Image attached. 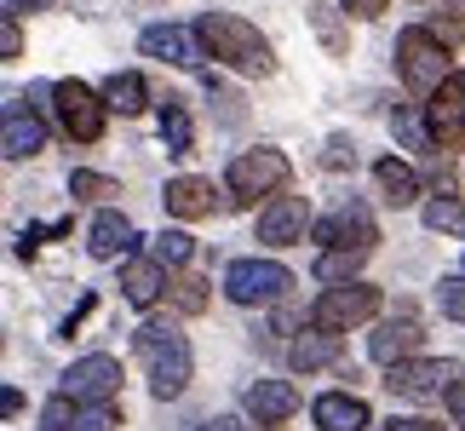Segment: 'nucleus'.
<instances>
[{
	"instance_id": "f257e3e1",
	"label": "nucleus",
	"mask_w": 465,
	"mask_h": 431,
	"mask_svg": "<svg viewBox=\"0 0 465 431\" xmlns=\"http://www.w3.org/2000/svg\"><path fill=\"white\" fill-rule=\"evenodd\" d=\"M133 351H138V363L150 368V391L161 403H173V397H184V386H190V374H195V356H190V339L178 334V322H138V334H133Z\"/></svg>"
},
{
	"instance_id": "f03ea898",
	"label": "nucleus",
	"mask_w": 465,
	"mask_h": 431,
	"mask_svg": "<svg viewBox=\"0 0 465 431\" xmlns=\"http://www.w3.org/2000/svg\"><path fill=\"white\" fill-rule=\"evenodd\" d=\"M195 35L207 41L213 58L230 64V69H242V75H276V52H271V41H264L247 17H236V12H207L202 24H195Z\"/></svg>"
},
{
	"instance_id": "7ed1b4c3",
	"label": "nucleus",
	"mask_w": 465,
	"mask_h": 431,
	"mask_svg": "<svg viewBox=\"0 0 465 431\" xmlns=\"http://www.w3.org/2000/svg\"><path fill=\"white\" fill-rule=\"evenodd\" d=\"M397 75H402V86L414 98H431L442 81L454 75L449 69V41H442V35H431V29H402L397 35Z\"/></svg>"
},
{
	"instance_id": "20e7f679",
	"label": "nucleus",
	"mask_w": 465,
	"mask_h": 431,
	"mask_svg": "<svg viewBox=\"0 0 465 431\" xmlns=\"http://www.w3.org/2000/svg\"><path fill=\"white\" fill-rule=\"evenodd\" d=\"M288 178H293L288 155H282V150H271V144H259V150H247V155H236V161H230L224 185L236 190L242 202H259V195H282V190H288Z\"/></svg>"
},
{
	"instance_id": "39448f33",
	"label": "nucleus",
	"mask_w": 465,
	"mask_h": 431,
	"mask_svg": "<svg viewBox=\"0 0 465 431\" xmlns=\"http://www.w3.org/2000/svg\"><path fill=\"white\" fill-rule=\"evenodd\" d=\"M52 110H58V127L75 144H98L104 138V115H110V104H104V93H93L86 81H58V86H52Z\"/></svg>"
},
{
	"instance_id": "423d86ee",
	"label": "nucleus",
	"mask_w": 465,
	"mask_h": 431,
	"mask_svg": "<svg viewBox=\"0 0 465 431\" xmlns=\"http://www.w3.org/2000/svg\"><path fill=\"white\" fill-rule=\"evenodd\" d=\"M380 316V287L373 282H345V287H328L316 305H311V322L322 334H345L356 322Z\"/></svg>"
},
{
	"instance_id": "0eeeda50",
	"label": "nucleus",
	"mask_w": 465,
	"mask_h": 431,
	"mask_svg": "<svg viewBox=\"0 0 465 431\" xmlns=\"http://www.w3.org/2000/svg\"><path fill=\"white\" fill-rule=\"evenodd\" d=\"M288 287H293V271L276 259H236L224 271V294L236 305H276Z\"/></svg>"
},
{
	"instance_id": "6e6552de",
	"label": "nucleus",
	"mask_w": 465,
	"mask_h": 431,
	"mask_svg": "<svg viewBox=\"0 0 465 431\" xmlns=\"http://www.w3.org/2000/svg\"><path fill=\"white\" fill-rule=\"evenodd\" d=\"M425 127H431V144H442V150H460L465 144V69H454L425 98Z\"/></svg>"
},
{
	"instance_id": "1a4fd4ad",
	"label": "nucleus",
	"mask_w": 465,
	"mask_h": 431,
	"mask_svg": "<svg viewBox=\"0 0 465 431\" xmlns=\"http://www.w3.org/2000/svg\"><path fill=\"white\" fill-rule=\"evenodd\" d=\"M115 391H121V363L104 351L64 368V397H75V403H115Z\"/></svg>"
},
{
	"instance_id": "9d476101",
	"label": "nucleus",
	"mask_w": 465,
	"mask_h": 431,
	"mask_svg": "<svg viewBox=\"0 0 465 431\" xmlns=\"http://www.w3.org/2000/svg\"><path fill=\"white\" fill-rule=\"evenodd\" d=\"M138 52L144 58H161V64H178V69H195L202 58H213L202 35H190V29H178V24H155L138 35Z\"/></svg>"
},
{
	"instance_id": "9b49d317",
	"label": "nucleus",
	"mask_w": 465,
	"mask_h": 431,
	"mask_svg": "<svg viewBox=\"0 0 465 431\" xmlns=\"http://www.w3.org/2000/svg\"><path fill=\"white\" fill-rule=\"evenodd\" d=\"M316 242H328V247H362V254H373L380 230H373V213L362 202H345V207H333L328 219L316 225Z\"/></svg>"
},
{
	"instance_id": "f8f14e48",
	"label": "nucleus",
	"mask_w": 465,
	"mask_h": 431,
	"mask_svg": "<svg viewBox=\"0 0 465 431\" xmlns=\"http://www.w3.org/2000/svg\"><path fill=\"white\" fill-rule=\"evenodd\" d=\"M305 225H311L305 195H276V202L259 213V242L264 247H293V242H305Z\"/></svg>"
},
{
	"instance_id": "ddd939ff",
	"label": "nucleus",
	"mask_w": 465,
	"mask_h": 431,
	"mask_svg": "<svg viewBox=\"0 0 465 431\" xmlns=\"http://www.w3.org/2000/svg\"><path fill=\"white\" fill-rule=\"evenodd\" d=\"M420 346H425V334H420L414 316H391V322H380V328L368 334V356H373V363H385V368L414 363Z\"/></svg>"
},
{
	"instance_id": "4468645a",
	"label": "nucleus",
	"mask_w": 465,
	"mask_h": 431,
	"mask_svg": "<svg viewBox=\"0 0 465 431\" xmlns=\"http://www.w3.org/2000/svg\"><path fill=\"white\" fill-rule=\"evenodd\" d=\"M385 386L397 391V397H442L449 391V363H431V356H414V363H397V368H385Z\"/></svg>"
},
{
	"instance_id": "2eb2a0df",
	"label": "nucleus",
	"mask_w": 465,
	"mask_h": 431,
	"mask_svg": "<svg viewBox=\"0 0 465 431\" xmlns=\"http://www.w3.org/2000/svg\"><path fill=\"white\" fill-rule=\"evenodd\" d=\"M46 426L52 431H115L121 415H115V403H75V397H52L46 403Z\"/></svg>"
},
{
	"instance_id": "dca6fc26",
	"label": "nucleus",
	"mask_w": 465,
	"mask_h": 431,
	"mask_svg": "<svg viewBox=\"0 0 465 431\" xmlns=\"http://www.w3.org/2000/svg\"><path fill=\"white\" fill-rule=\"evenodd\" d=\"M311 420H316V431H368L373 426L368 403L356 397V391H322L311 403Z\"/></svg>"
},
{
	"instance_id": "f3484780",
	"label": "nucleus",
	"mask_w": 465,
	"mask_h": 431,
	"mask_svg": "<svg viewBox=\"0 0 465 431\" xmlns=\"http://www.w3.org/2000/svg\"><path fill=\"white\" fill-rule=\"evenodd\" d=\"M0 150H6V161H24V155H41V150H46V127L24 110V98H6V127H0Z\"/></svg>"
},
{
	"instance_id": "a211bd4d",
	"label": "nucleus",
	"mask_w": 465,
	"mask_h": 431,
	"mask_svg": "<svg viewBox=\"0 0 465 431\" xmlns=\"http://www.w3.org/2000/svg\"><path fill=\"white\" fill-rule=\"evenodd\" d=\"M242 403H247V415H253L259 426H282V420L299 415V391L288 380H253Z\"/></svg>"
},
{
	"instance_id": "6ab92c4d",
	"label": "nucleus",
	"mask_w": 465,
	"mask_h": 431,
	"mask_svg": "<svg viewBox=\"0 0 465 431\" xmlns=\"http://www.w3.org/2000/svg\"><path fill=\"white\" fill-rule=\"evenodd\" d=\"M161 287H173L167 282V265H155L150 254H138V259L121 265V294H127L138 311H150V305L161 299Z\"/></svg>"
},
{
	"instance_id": "aec40b11",
	"label": "nucleus",
	"mask_w": 465,
	"mask_h": 431,
	"mask_svg": "<svg viewBox=\"0 0 465 431\" xmlns=\"http://www.w3.org/2000/svg\"><path fill=\"white\" fill-rule=\"evenodd\" d=\"M133 242H138V230L127 213H98L93 230H86V254L93 259H121V254H133Z\"/></svg>"
},
{
	"instance_id": "412c9836",
	"label": "nucleus",
	"mask_w": 465,
	"mask_h": 431,
	"mask_svg": "<svg viewBox=\"0 0 465 431\" xmlns=\"http://www.w3.org/2000/svg\"><path fill=\"white\" fill-rule=\"evenodd\" d=\"M373 185H380V195L391 207H414L420 202V173L408 167V161H397V155H385L380 167H373Z\"/></svg>"
},
{
	"instance_id": "4be33fe9",
	"label": "nucleus",
	"mask_w": 465,
	"mask_h": 431,
	"mask_svg": "<svg viewBox=\"0 0 465 431\" xmlns=\"http://www.w3.org/2000/svg\"><path fill=\"white\" fill-rule=\"evenodd\" d=\"M161 202H167V213H173V219H207V213H213V185H207V178H173V185H167V195H161Z\"/></svg>"
},
{
	"instance_id": "5701e85b",
	"label": "nucleus",
	"mask_w": 465,
	"mask_h": 431,
	"mask_svg": "<svg viewBox=\"0 0 465 431\" xmlns=\"http://www.w3.org/2000/svg\"><path fill=\"white\" fill-rule=\"evenodd\" d=\"M104 104L121 115H144V104H150V81L138 75V69H115L110 81H104Z\"/></svg>"
},
{
	"instance_id": "b1692460",
	"label": "nucleus",
	"mask_w": 465,
	"mask_h": 431,
	"mask_svg": "<svg viewBox=\"0 0 465 431\" xmlns=\"http://www.w3.org/2000/svg\"><path fill=\"white\" fill-rule=\"evenodd\" d=\"M339 334H322V328H311V334H299L293 339V368L299 374H316V368H333L339 363Z\"/></svg>"
},
{
	"instance_id": "393cba45",
	"label": "nucleus",
	"mask_w": 465,
	"mask_h": 431,
	"mask_svg": "<svg viewBox=\"0 0 465 431\" xmlns=\"http://www.w3.org/2000/svg\"><path fill=\"white\" fill-rule=\"evenodd\" d=\"M161 144H167V155H190L195 127H190V104L184 98H167V104H161Z\"/></svg>"
},
{
	"instance_id": "a878e982",
	"label": "nucleus",
	"mask_w": 465,
	"mask_h": 431,
	"mask_svg": "<svg viewBox=\"0 0 465 431\" xmlns=\"http://www.w3.org/2000/svg\"><path fill=\"white\" fill-rule=\"evenodd\" d=\"M362 247H322V259H316V276L328 282V287H345L356 282V271H362Z\"/></svg>"
},
{
	"instance_id": "bb28decb",
	"label": "nucleus",
	"mask_w": 465,
	"mask_h": 431,
	"mask_svg": "<svg viewBox=\"0 0 465 431\" xmlns=\"http://www.w3.org/2000/svg\"><path fill=\"white\" fill-rule=\"evenodd\" d=\"M420 219H425V230H437V236H465V202H454V195L425 202Z\"/></svg>"
},
{
	"instance_id": "cd10ccee",
	"label": "nucleus",
	"mask_w": 465,
	"mask_h": 431,
	"mask_svg": "<svg viewBox=\"0 0 465 431\" xmlns=\"http://www.w3.org/2000/svg\"><path fill=\"white\" fill-rule=\"evenodd\" d=\"M195 254V242L184 236V230H161V236L150 242V259L155 265H167V271H184V259Z\"/></svg>"
},
{
	"instance_id": "c85d7f7f",
	"label": "nucleus",
	"mask_w": 465,
	"mask_h": 431,
	"mask_svg": "<svg viewBox=\"0 0 465 431\" xmlns=\"http://www.w3.org/2000/svg\"><path fill=\"white\" fill-rule=\"evenodd\" d=\"M173 305H178L184 316H202V311H207V282L190 276V271H178V276H173Z\"/></svg>"
},
{
	"instance_id": "c756f323",
	"label": "nucleus",
	"mask_w": 465,
	"mask_h": 431,
	"mask_svg": "<svg viewBox=\"0 0 465 431\" xmlns=\"http://www.w3.org/2000/svg\"><path fill=\"white\" fill-rule=\"evenodd\" d=\"M69 195H81V202H104V195H121L115 178H104V173H69Z\"/></svg>"
},
{
	"instance_id": "7c9ffc66",
	"label": "nucleus",
	"mask_w": 465,
	"mask_h": 431,
	"mask_svg": "<svg viewBox=\"0 0 465 431\" xmlns=\"http://www.w3.org/2000/svg\"><path fill=\"white\" fill-rule=\"evenodd\" d=\"M311 24H316V35H322L328 52H345V24H339L333 6H311Z\"/></svg>"
},
{
	"instance_id": "2f4dec72",
	"label": "nucleus",
	"mask_w": 465,
	"mask_h": 431,
	"mask_svg": "<svg viewBox=\"0 0 465 431\" xmlns=\"http://www.w3.org/2000/svg\"><path fill=\"white\" fill-rule=\"evenodd\" d=\"M437 305H442V316L465 322V276H442L437 282Z\"/></svg>"
},
{
	"instance_id": "473e14b6",
	"label": "nucleus",
	"mask_w": 465,
	"mask_h": 431,
	"mask_svg": "<svg viewBox=\"0 0 465 431\" xmlns=\"http://www.w3.org/2000/svg\"><path fill=\"white\" fill-rule=\"evenodd\" d=\"M391 127H397V138L408 144V150H425V144H431V127H420V121L408 115V110H397V115H391Z\"/></svg>"
},
{
	"instance_id": "72a5a7b5",
	"label": "nucleus",
	"mask_w": 465,
	"mask_h": 431,
	"mask_svg": "<svg viewBox=\"0 0 465 431\" xmlns=\"http://www.w3.org/2000/svg\"><path fill=\"white\" fill-rule=\"evenodd\" d=\"M0 58H24V29H17V17H6V24H0Z\"/></svg>"
},
{
	"instance_id": "f704fd0d",
	"label": "nucleus",
	"mask_w": 465,
	"mask_h": 431,
	"mask_svg": "<svg viewBox=\"0 0 465 431\" xmlns=\"http://www.w3.org/2000/svg\"><path fill=\"white\" fill-rule=\"evenodd\" d=\"M339 6H345V17H362V24H373V17L391 6V0H339Z\"/></svg>"
},
{
	"instance_id": "c9c22d12",
	"label": "nucleus",
	"mask_w": 465,
	"mask_h": 431,
	"mask_svg": "<svg viewBox=\"0 0 465 431\" xmlns=\"http://www.w3.org/2000/svg\"><path fill=\"white\" fill-rule=\"evenodd\" d=\"M449 420H454V426H465V380H460V386H449Z\"/></svg>"
},
{
	"instance_id": "e433bc0d",
	"label": "nucleus",
	"mask_w": 465,
	"mask_h": 431,
	"mask_svg": "<svg viewBox=\"0 0 465 431\" xmlns=\"http://www.w3.org/2000/svg\"><path fill=\"white\" fill-rule=\"evenodd\" d=\"M391 431H449V426H437V420H420V415H408V420H391Z\"/></svg>"
},
{
	"instance_id": "4c0bfd02",
	"label": "nucleus",
	"mask_w": 465,
	"mask_h": 431,
	"mask_svg": "<svg viewBox=\"0 0 465 431\" xmlns=\"http://www.w3.org/2000/svg\"><path fill=\"white\" fill-rule=\"evenodd\" d=\"M52 0H6V17H24V12H46Z\"/></svg>"
},
{
	"instance_id": "58836bf2",
	"label": "nucleus",
	"mask_w": 465,
	"mask_h": 431,
	"mask_svg": "<svg viewBox=\"0 0 465 431\" xmlns=\"http://www.w3.org/2000/svg\"><path fill=\"white\" fill-rule=\"evenodd\" d=\"M195 431H242V426H236V420H224V415H219V420H207V426H195Z\"/></svg>"
}]
</instances>
